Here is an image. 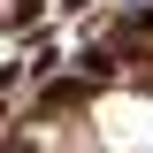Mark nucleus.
I'll use <instances>...</instances> for the list:
<instances>
[{
  "label": "nucleus",
  "instance_id": "f257e3e1",
  "mask_svg": "<svg viewBox=\"0 0 153 153\" xmlns=\"http://www.w3.org/2000/svg\"><path fill=\"white\" fill-rule=\"evenodd\" d=\"M92 146L100 153H153V92H130V84L100 92L92 100Z\"/></svg>",
  "mask_w": 153,
  "mask_h": 153
}]
</instances>
